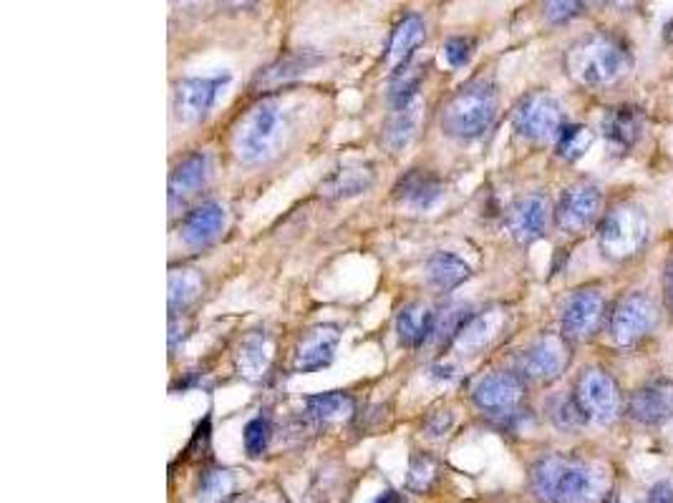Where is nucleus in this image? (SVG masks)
Returning <instances> with one entry per match:
<instances>
[{"label":"nucleus","instance_id":"32","mask_svg":"<svg viewBox=\"0 0 673 503\" xmlns=\"http://www.w3.org/2000/svg\"><path fill=\"white\" fill-rule=\"evenodd\" d=\"M313 63H318L316 55L310 53H295V55H288V59H283L275 63V66H271L265 71V76H261V81L265 83V86H273V83H281V81H288L293 76H298V73L308 71Z\"/></svg>","mask_w":673,"mask_h":503},{"label":"nucleus","instance_id":"28","mask_svg":"<svg viewBox=\"0 0 673 503\" xmlns=\"http://www.w3.org/2000/svg\"><path fill=\"white\" fill-rule=\"evenodd\" d=\"M419 101H414L411 106L407 109H399L394 111L391 119L386 121L384 126V144L391 148V152H401L404 146H407L414 134H417V126H419Z\"/></svg>","mask_w":673,"mask_h":503},{"label":"nucleus","instance_id":"42","mask_svg":"<svg viewBox=\"0 0 673 503\" xmlns=\"http://www.w3.org/2000/svg\"><path fill=\"white\" fill-rule=\"evenodd\" d=\"M666 297H669V302L673 305V267H669V275H666Z\"/></svg>","mask_w":673,"mask_h":503},{"label":"nucleus","instance_id":"40","mask_svg":"<svg viewBox=\"0 0 673 503\" xmlns=\"http://www.w3.org/2000/svg\"><path fill=\"white\" fill-rule=\"evenodd\" d=\"M649 503H673V486L666 481L656 483L649 493Z\"/></svg>","mask_w":673,"mask_h":503},{"label":"nucleus","instance_id":"12","mask_svg":"<svg viewBox=\"0 0 673 503\" xmlns=\"http://www.w3.org/2000/svg\"><path fill=\"white\" fill-rule=\"evenodd\" d=\"M603 207V194L595 184H573L570 189L562 192L555 219L562 232H580L590 222H595L598 212Z\"/></svg>","mask_w":673,"mask_h":503},{"label":"nucleus","instance_id":"29","mask_svg":"<svg viewBox=\"0 0 673 503\" xmlns=\"http://www.w3.org/2000/svg\"><path fill=\"white\" fill-rule=\"evenodd\" d=\"M202 292V275L197 269H172L170 273V310L180 312Z\"/></svg>","mask_w":673,"mask_h":503},{"label":"nucleus","instance_id":"1","mask_svg":"<svg viewBox=\"0 0 673 503\" xmlns=\"http://www.w3.org/2000/svg\"><path fill=\"white\" fill-rule=\"evenodd\" d=\"M532 491L545 503H601L605 496V476L595 465L568 459V455H545L532 465Z\"/></svg>","mask_w":673,"mask_h":503},{"label":"nucleus","instance_id":"33","mask_svg":"<svg viewBox=\"0 0 673 503\" xmlns=\"http://www.w3.org/2000/svg\"><path fill=\"white\" fill-rule=\"evenodd\" d=\"M235 489V479L230 471H210L202 479L200 486V503H220L225 501Z\"/></svg>","mask_w":673,"mask_h":503},{"label":"nucleus","instance_id":"36","mask_svg":"<svg viewBox=\"0 0 673 503\" xmlns=\"http://www.w3.org/2000/svg\"><path fill=\"white\" fill-rule=\"evenodd\" d=\"M552 421H555L560 428H578L585 423V415L580 411V406L573 398H560L555 406H552Z\"/></svg>","mask_w":673,"mask_h":503},{"label":"nucleus","instance_id":"21","mask_svg":"<svg viewBox=\"0 0 673 503\" xmlns=\"http://www.w3.org/2000/svg\"><path fill=\"white\" fill-rule=\"evenodd\" d=\"M424 35H427V25H424L421 16H417V13L404 16L399 25H396L391 33L389 49H386V63H389V66L396 71H399L401 66H407L414 51H417L424 43Z\"/></svg>","mask_w":673,"mask_h":503},{"label":"nucleus","instance_id":"41","mask_svg":"<svg viewBox=\"0 0 673 503\" xmlns=\"http://www.w3.org/2000/svg\"><path fill=\"white\" fill-rule=\"evenodd\" d=\"M374 503H399V496H396L394 491H386V493H381V496L376 499Z\"/></svg>","mask_w":673,"mask_h":503},{"label":"nucleus","instance_id":"34","mask_svg":"<svg viewBox=\"0 0 673 503\" xmlns=\"http://www.w3.org/2000/svg\"><path fill=\"white\" fill-rule=\"evenodd\" d=\"M243 441H245L247 455H251V459H261V455L267 449V441H271V425H267L265 418L257 415V418H253L251 423L245 425Z\"/></svg>","mask_w":673,"mask_h":503},{"label":"nucleus","instance_id":"3","mask_svg":"<svg viewBox=\"0 0 673 503\" xmlns=\"http://www.w3.org/2000/svg\"><path fill=\"white\" fill-rule=\"evenodd\" d=\"M288 132V111L281 99H263L239 119L233 136L235 156L243 164H263L278 154Z\"/></svg>","mask_w":673,"mask_h":503},{"label":"nucleus","instance_id":"19","mask_svg":"<svg viewBox=\"0 0 673 503\" xmlns=\"http://www.w3.org/2000/svg\"><path fill=\"white\" fill-rule=\"evenodd\" d=\"M212 172V162L210 154L205 152H195L174 166V172L170 176V199L172 204H177V199L190 197V194L200 192L202 186L207 184Z\"/></svg>","mask_w":673,"mask_h":503},{"label":"nucleus","instance_id":"14","mask_svg":"<svg viewBox=\"0 0 673 503\" xmlns=\"http://www.w3.org/2000/svg\"><path fill=\"white\" fill-rule=\"evenodd\" d=\"M550 212L552 209L545 194H528V197L514 202L507 212V229L520 245H532L534 239L545 235Z\"/></svg>","mask_w":673,"mask_h":503},{"label":"nucleus","instance_id":"31","mask_svg":"<svg viewBox=\"0 0 673 503\" xmlns=\"http://www.w3.org/2000/svg\"><path fill=\"white\" fill-rule=\"evenodd\" d=\"M593 146V132L588 126L580 124H570L562 126V132L558 136V154L565 162H578L580 156H585L588 148Z\"/></svg>","mask_w":673,"mask_h":503},{"label":"nucleus","instance_id":"8","mask_svg":"<svg viewBox=\"0 0 673 503\" xmlns=\"http://www.w3.org/2000/svg\"><path fill=\"white\" fill-rule=\"evenodd\" d=\"M659 322V310L656 302L651 300L649 295L643 292H629L623 295L618 305L613 307L611 322H608V330H611V340L621 348H631L639 340H643Z\"/></svg>","mask_w":673,"mask_h":503},{"label":"nucleus","instance_id":"7","mask_svg":"<svg viewBox=\"0 0 673 503\" xmlns=\"http://www.w3.org/2000/svg\"><path fill=\"white\" fill-rule=\"evenodd\" d=\"M514 132L530 142H550L562 132V106L545 91L528 93L512 114Z\"/></svg>","mask_w":673,"mask_h":503},{"label":"nucleus","instance_id":"30","mask_svg":"<svg viewBox=\"0 0 673 503\" xmlns=\"http://www.w3.org/2000/svg\"><path fill=\"white\" fill-rule=\"evenodd\" d=\"M419 86H421V69L414 66V63L409 61L407 66H401L391 79V86H389L391 109L399 111V109L411 106L414 101H417Z\"/></svg>","mask_w":673,"mask_h":503},{"label":"nucleus","instance_id":"15","mask_svg":"<svg viewBox=\"0 0 673 503\" xmlns=\"http://www.w3.org/2000/svg\"><path fill=\"white\" fill-rule=\"evenodd\" d=\"M340 342V332L336 325H316L306 332V338L298 342L293 358L295 372H316L328 368L336 358V348Z\"/></svg>","mask_w":673,"mask_h":503},{"label":"nucleus","instance_id":"5","mask_svg":"<svg viewBox=\"0 0 673 503\" xmlns=\"http://www.w3.org/2000/svg\"><path fill=\"white\" fill-rule=\"evenodd\" d=\"M645 239H649V219L635 204H618L605 214L601 232H598L601 252L613 263L639 255Z\"/></svg>","mask_w":673,"mask_h":503},{"label":"nucleus","instance_id":"38","mask_svg":"<svg viewBox=\"0 0 673 503\" xmlns=\"http://www.w3.org/2000/svg\"><path fill=\"white\" fill-rule=\"evenodd\" d=\"M580 11H583V6L580 3H548L545 6V16L552 23L570 21V18H575Z\"/></svg>","mask_w":673,"mask_h":503},{"label":"nucleus","instance_id":"25","mask_svg":"<svg viewBox=\"0 0 673 503\" xmlns=\"http://www.w3.org/2000/svg\"><path fill=\"white\" fill-rule=\"evenodd\" d=\"M643 132V119L635 109L631 106H621L608 111L603 116V134L608 138V144H613L615 148H631L635 142L641 138Z\"/></svg>","mask_w":673,"mask_h":503},{"label":"nucleus","instance_id":"10","mask_svg":"<svg viewBox=\"0 0 673 503\" xmlns=\"http://www.w3.org/2000/svg\"><path fill=\"white\" fill-rule=\"evenodd\" d=\"M472 400L479 411L492 415H512L524 400V383L514 372H490L479 378L472 390Z\"/></svg>","mask_w":673,"mask_h":503},{"label":"nucleus","instance_id":"27","mask_svg":"<svg viewBox=\"0 0 673 503\" xmlns=\"http://www.w3.org/2000/svg\"><path fill=\"white\" fill-rule=\"evenodd\" d=\"M356 406H354V398L346 396V393H318V396H310L306 400V413L310 421L316 423H340V421H348V418L354 415Z\"/></svg>","mask_w":673,"mask_h":503},{"label":"nucleus","instance_id":"39","mask_svg":"<svg viewBox=\"0 0 673 503\" xmlns=\"http://www.w3.org/2000/svg\"><path fill=\"white\" fill-rule=\"evenodd\" d=\"M451 423H455V415H451V411H437V413L431 415L429 421H427V433H429V435H435V438L445 435V433H449Z\"/></svg>","mask_w":673,"mask_h":503},{"label":"nucleus","instance_id":"4","mask_svg":"<svg viewBox=\"0 0 673 503\" xmlns=\"http://www.w3.org/2000/svg\"><path fill=\"white\" fill-rule=\"evenodd\" d=\"M497 116V91L479 79L459 89L441 111V129L455 138H477L490 132Z\"/></svg>","mask_w":673,"mask_h":503},{"label":"nucleus","instance_id":"16","mask_svg":"<svg viewBox=\"0 0 673 503\" xmlns=\"http://www.w3.org/2000/svg\"><path fill=\"white\" fill-rule=\"evenodd\" d=\"M225 227V207L220 202H202L182 222V242L190 247H207Z\"/></svg>","mask_w":673,"mask_h":503},{"label":"nucleus","instance_id":"17","mask_svg":"<svg viewBox=\"0 0 673 503\" xmlns=\"http://www.w3.org/2000/svg\"><path fill=\"white\" fill-rule=\"evenodd\" d=\"M394 192L404 207L414 212H427L437 207V202L445 197V184L429 172H409L407 176H401Z\"/></svg>","mask_w":673,"mask_h":503},{"label":"nucleus","instance_id":"26","mask_svg":"<svg viewBox=\"0 0 673 503\" xmlns=\"http://www.w3.org/2000/svg\"><path fill=\"white\" fill-rule=\"evenodd\" d=\"M469 275H472V269L465 263L462 257L451 255V252H437L435 257L427 263V277L429 283L437 287L441 292H449L459 287L462 283H467Z\"/></svg>","mask_w":673,"mask_h":503},{"label":"nucleus","instance_id":"13","mask_svg":"<svg viewBox=\"0 0 673 503\" xmlns=\"http://www.w3.org/2000/svg\"><path fill=\"white\" fill-rule=\"evenodd\" d=\"M605 312V297L598 290H578L562 310V338L588 340Z\"/></svg>","mask_w":673,"mask_h":503},{"label":"nucleus","instance_id":"6","mask_svg":"<svg viewBox=\"0 0 673 503\" xmlns=\"http://www.w3.org/2000/svg\"><path fill=\"white\" fill-rule=\"evenodd\" d=\"M575 403L583 411L585 421L593 423H613L621 415V390L615 380L601 368H588L578 378L575 386Z\"/></svg>","mask_w":673,"mask_h":503},{"label":"nucleus","instance_id":"11","mask_svg":"<svg viewBox=\"0 0 673 503\" xmlns=\"http://www.w3.org/2000/svg\"><path fill=\"white\" fill-rule=\"evenodd\" d=\"M570 362V350L565 338L560 335H545L538 342H532L528 350L522 352L520 368L528 378L540 380V383H552L565 372Z\"/></svg>","mask_w":673,"mask_h":503},{"label":"nucleus","instance_id":"20","mask_svg":"<svg viewBox=\"0 0 673 503\" xmlns=\"http://www.w3.org/2000/svg\"><path fill=\"white\" fill-rule=\"evenodd\" d=\"M502 325H504L502 310H487L472 315V318L465 322V328L457 332L455 348L462 352V356H472V352L487 348V345L500 335Z\"/></svg>","mask_w":673,"mask_h":503},{"label":"nucleus","instance_id":"2","mask_svg":"<svg viewBox=\"0 0 673 503\" xmlns=\"http://www.w3.org/2000/svg\"><path fill=\"white\" fill-rule=\"evenodd\" d=\"M565 69L583 86L603 89L629 76L633 55L629 45L615 35L593 33L570 45L565 53Z\"/></svg>","mask_w":673,"mask_h":503},{"label":"nucleus","instance_id":"37","mask_svg":"<svg viewBox=\"0 0 673 503\" xmlns=\"http://www.w3.org/2000/svg\"><path fill=\"white\" fill-rule=\"evenodd\" d=\"M472 41L462 39V35H455V39H449L445 43V61L449 63L451 69H462L472 59Z\"/></svg>","mask_w":673,"mask_h":503},{"label":"nucleus","instance_id":"35","mask_svg":"<svg viewBox=\"0 0 673 503\" xmlns=\"http://www.w3.org/2000/svg\"><path fill=\"white\" fill-rule=\"evenodd\" d=\"M437 479V463L429 455H414L409 469V486L414 491H427Z\"/></svg>","mask_w":673,"mask_h":503},{"label":"nucleus","instance_id":"23","mask_svg":"<svg viewBox=\"0 0 673 503\" xmlns=\"http://www.w3.org/2000/svg\"><path fill=\"white\" fill-rule=\"evenodd\" d=\"M374 184V172L368 164H344L330 172L326 182L320 184V194L328 199H348L364 194Z\"/></svg>","mask_w":673,"mask_h":503},{"label":"nucleus","instance_id":"22","mask_svg":"<svg viewBox=\"0 0 673 503\" xmlns=\"http://www.w3.org/2000/svg\"><path fill=\"white\" fill-rule=\"evenodd\" d=\"M273 360V340L265 330H255L239 342L235 368L247 380H261Z\"/></svg>","mask_w":673,"mask_h":503},{"label":"nucleus","instance_id":"18","mask_svg":"<svg viewBox=\"0 0 673 503\" xmlns=\"http://www.w3.org/2000/svg\"><path fill=\"white\" fill-rule=\"evenodd\" d=\"M631 418L643 425H659L673 413V393L669 386L649 383L639 388L631 398Z\"/></svg>","mask_w":673,"mask_h":503},{"label":"nucleus","instance_id":"24","mask_svg":"<svg viewBox=\"0 0 673 503\" xmlns=\"http://www.w3.org/2000/svg\"><path fill=\"white\" fill-rule=\"evenodd\" d=\"M435 328H437V315L424 302H411L407 307H401L399 318H396V332H399V340L404 345H409V348H419V345L427 342L431 335H435Z\"/></svg>","mask_w":673,"mask_h":503},{"label":"nucleus","instance_id":"9","mask_svg":"<svg viewBox=\"0 0 673 503\" xmlns=\"http://www.w3.org/2000/svg\"><path fill=\"white\" fill-rule=\"evenodd\" d=\"M230 83V73L207 79H184L174 89V116L182 124H197L205 119L212 106L217 104V96Z\"/></svg>","mask_w":673,"mask_h":503}]
</instances>
